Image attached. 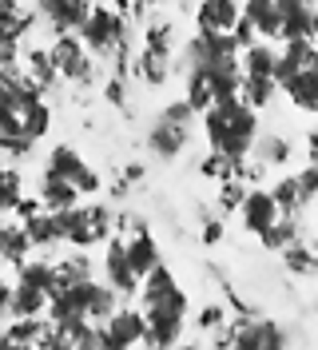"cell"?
<instances>
[{"label": "cell", "instance_id": "obj_1", "mask_svg": "<svg viewBox=\"0 0 318 350\" xmlns=\"http://www.w3.org/2000/svg\"><path fill=\"white\" fill-rule=\"evenodd\" d=\"M144 319H148V347H175L187 334V291L171 275V267H155L140 283Z\"/></svg>", "mask_w": 318, "mask_h": 350}, {"label": "cell", "instance_id": "obj_2", "mask_svg": "<svg viewBox=\"0 0 318 350\" xmlns=\"http://www.w3.org/2000/svg\"><path fill=\"white\" fill-rule=\"evenodd\" d=\"M259 108L247 104L243 96H231V100H215L211 108H203V135L211 144L215 155L223 159H247L254 152V139H259Z\"/></svg>", "mask_w": 318, "mask_h": 350}, {"label": "cell", "instance_id": "obj_3", "mask_svg": "<svg viewBox=\"0 0 318 350\" xmlns=\"http://www.w3.org/2000/svg\"><path fill=\"white\" fill-rule=\"evenodd\" d=\"M84 44L96 52V56H111L124 48V36H127V21L120 8H107V4H92L84 28H80Z\"/></svg>", "mask_w": 318, "mask_h": 350}, {"label": "cell", "instance_id": "obj_4", "mask_svg": "<svg viewBox=\"0 0 318 350\" xmlns=\"http://www.w3.org/2000/svg\"><path fill=\"white\" fill-rule=\"evenodd\" d=\"M48 56H52V64H56V76L72 80V84H88V80L96 76L92 48L84 44V36H72V32L56 36V40L48 44Z\"/></svg>", "mask_w": 318, "mask_h": 350}, {"label": "cell", "instance_id": "obj_5", "mask_svg": "<svg viewBox=\"0 0 318 350\" xmlns=\"http://www.w3.org/2000/svg\"><path fill=\"white\" fill-rule=\"evenodd\" d=\"M100 267H104V279L124 299H131V295H140V283H144V275L135 271V262H131V255H127V239H107L104 243V255H100Z\"/></svg>", "mask_w": 318, "mask_h": 350}, {"label": "cell", "instance_id": "obj_6", "mask_svg": "<svg viewBox=\"0 0 318 350\" xmlns=\"http://www.w3.org/2000/svg\"><path fill=\"white\" fill-rule=\"evenodd\" d=\"M48 172L64 175V179H72L76 187H80V196H96L100 187H104V179H100V172H92L88 167V159L76 148H68V144H60V148H52L48 152V163H44Z\"/></svg>", "mask_w": 318, "mask_h": 350}, {"label": "cell", "instance_id": "obj_7", "mask_svg": "<svg viewBox=\"0 0 318 350\" xmlns=\"http://www.w3.org/2000/svg\"><path fill=\"white\" fill-rule=\"evenodd\" d=\"M219 342H231L243 350H278L287 347V330L271 319H243L231 334H219Z\"/></svg>", "mask_w": 318, "mask_h": 350}, {"label": "cell", "instance_id": "obj_8", "mask_svg": "<svg viewBox=\"0 0 318 350\" xmlns=\"http://www.w3.org/2000/svg\"><path fill=\"white\" fill-rule=\"evenodd\" d=\"M104 330H107V347H111V350L148 347V319H144V306L135 310V306L120 303V306H116V314L104 323Z\"/></svg>", "mask_w": 318, "mask_h": 350}, {"label": "cell", "instance_id": "obj_9", "mask_svg": "<svg viewBox=\"0 0 318 350\" xmlns=\"http://www.w3.org/2000/svg\"><path fill=\"white\" fill-rule=\"evenodd\" d=\"M92 4L96 0H36V12L56 36H64V32H80L84 28Z\"/></svg>", "mask_w": 318, "mask_h": 350}, {"label": "cell", "instance_id": "obj_10", "mask_svg": "<svg viewBox=\"0 0 318 350\" xmlns=\"http://www.w3.org/2000/svg\"><path fill=\"white\" fill-rule=\"evenodd\" d=\"M239 219H243V227L251 231L254 239H259L271 223H278V219H282V207H278L275 191L247 187V196H243V203H239Z\"/></svg>", "mask_w": 318, "mask_h": 350}, {"label": "cell", "instance_id": "obj_11", "mask_svg": "<svg viewBox=\"0 0 318 350\" xmlns=\"http://www.w3.org/2000/svg\"><path fill=\"white\" fill-rule=\"evenodd\" d=\"M187 144H191V124H183V120L159 111V120H155L151 131H148V152L159 155V159H175Z\"/></svg>", "mask_w": 318, "mask_h": 350}, {"label": "cell", "instance_id": "obj_12", "mask_svg": "<svg viewBox=\"0 0 318 350\" xmlns=\"http://www.w3.org/2000/svg\"><path fill=\"white\" fill-rule=\"evenodd\" d=\"M243 21V0H199L195 32H235Z\"/></svg>", "mask_w": 318, "mask_h": 350}, {"label": "cell", "instance_id": "obj_13", "mask_svg": "<svg viewBox=\"0 0 318 350\" xmlns=\"http://www.w3.org/2000/svg\"><path fill=\"white\" fill-rule=\"evenodd\" d=\"M282 92H287V100L298 111H318V48H315V56H310V64H302L282 84Z\"/></svg>", "mask_w": 318, "mask_h": 350}, {"label": "cell", "instance_id": "obj_14", "mask_svg": "<svg viewBox=\"0 0 318 350\" xmlns=\"http://www.w3.org/2000/svg\"><path fill=\"white\" fill-rule=\"evenodd\" d=\"M36 199H40L44 211H64V207H76V203H80V187H76L72 179H64V175H56V172L44 167L40 187H36Z\"/></svg>", "mask_w": 318, "mask_h": 350}, {"label": "cell", "instance_id": "obj_15", "mask_svg": "<svg viewBox=\"0 0 318 350\" xmlns=\"http://www.w3.org/2000/svg\"><path fill=\"white\" fill-rule=\"evenodd\" d=\"M243 16L254 24L263 40H282V21H278V0H243Z\"/></svg>", "mask_w": 318, "mask_h": 350}, {"label": "cell", "instance_id": "obj_16", "mask_svg": "<svg viewBox=\"0 0 318 350\" xmlns=\"http://www.w3.org/2000/svg\"><path fill=\"white\" fill-rule=\"evenodd\" d=\"M48 299H52V291H40V286L32 283H12V319H40L48 314Z\"/></svg>", "mask_w": 318, "mask_h": 350}, {"label": "cell", "instance_id": "obj_17", "mask_svg": "<svg viewBox=\"0 0 318 350\" xmlns=\"http://www.w3.org/2000/svg\"><path fill=\"white\" fill-rule=\"evenodd\" d=\"M127 239V255H131V262H135V271H140V275H148V271H155V267H159V243H155V235H151V231H144V227H140V231H131V235H124Z\"/></svg>", "mask_w": 318, "mask_h": 350}, {"label": "cell", "instance_id": "obj_18", "mask_svg": "<svg viewBox=\"0 0 318 350\" xmlns=\"http://www.w3.org/2000/svg\"><path fill=\"white\" fill-rule=\"evenodd\" d=\"M291 155H295V148H291L287 135H278V131H259V139H254V159H259L263 167H282Z\"/></svg>", "mask_w": 318, "mask_h": 350}, {"label": "cell", "instance_id": "obj_19", "mask_svg": "<svg viewBox=\"0 0 318 350\" xmlns=\"http://www.w3.org/2000/svg\"><path fill=\"white\" fill-rule=\"evenodd\" d=\"M278 48L271 40H254L251 48H243V76H275Z\"/></svg>", "mask_w": 318, "mask_h": 350}, {"label": "cell", "instance_id": "obj_20", "mask_svg": "<svg viewBox=\"0 0 318 350\" xmlns=\"http://www.w3.org/2000/svg\"><path fill=\"white\" fill-rule=\"evenodd\" d=\"M275 199H278V207H282V215H298L306 203H310V196L302 191V179L298 175H282V179H275Z\"/></svg>", "mask_w": 318, "mask_h": 350}, {"label": "cell", "instance_id": "obj_21", "mask_svg": "<svg viewBox=\"0 0 318 350\" xmlns=\"http://www.w3.org/2000/svg\"><path fill=\"white\" fill-rule=\"evenodd\" d=\"M259 243H263L267 251H278V255H282L291 243H298V215H282L278 223H271V227L259 235Z\"/></svg>", "mask_w": 318, "mask_h": 350}, {"label": "cell", "instance_id": "obj_22", "mask_svg": "<svg viewBox=\"0 0 318 350\" xmlns=\"http://www.w3.org/2000/svg\"><path fill=\"white\" fill-rule=\"evenodd\" d=\"M278 92H282V88H278L275 76H243V100H247V104H254L259 111L267 108Z\"/></svg>", "mask_w": 318, "mask_h": 350}, {"label": "cell", "instance_id": "obj_23", "mask_svg": "<svg viewBox=\"0 0 318 350\" xmlns=\"http://www.w3.org/2000/svg\"><path fill=\"white\" fill-rule=\"evenodd\" d=\"M21 179L12 167H4L0 163V211H16V203H21Z\"/></svg>", "mask_w": 318, "mask_h": 350}, {"label": "cell", "instance_id": "obj_24", "mask_svg": "<svg viewBox=\"0 0 318 350\" xmlns=\"http://www.w3.org/2000/svg\"><path fill=\"white\" fill-rule=\"evenodd\" d=\"M282 259H287V267H291L295 275H310V271L318 267V255H315V247L306 251L302 243H291V247L282 251Z\"/></svg>", "mask_w": 318, "mask_h": 350}, {"label": "cell", "instance_id": "obj_25", "mask_svg": "<svg viewBox=\"0 0 318 350\" xmlns=\"http://www.w3.org/2000/svg\"><path fill=\"white\" fill-rule=\"evenodd\" d=\"M223 323H227V306L211 303V306H203V310H199V327H203V330H215V327H223Z\"/></svg>", "mask_w": 318, "mask_h": 350}, {"label": "cell", "instance_id": "obj_26", "mask_svg": "<svg viewBox=\"0 0 318 350\" xmlns=\"http://www.w3.org/2000/svg\"><path fill=\"white\" fill-rule=\"evenodd\" d=\"M298 179H302V191L310 196V203H318V159H310V163L298 172Z\"/></svg>", "mask_w": 318, "mask_h": 350}, {"label": "cell", "instance_id": "obj_27", "mask_svg": "<svg viewBox=\"0 0 318 350\" xmlns=\"http://www.w3.org/2000/svg\"><path fill=\"white\" fill-rule=\"evenodd\" d=\"M0 319H12V283H0Z\"/></svg>", "mask_w": 318, "mask_h": 350}, {"label": "cell", "instance_id": "obj_28", "mask_svg": "<svg viewBox=\"0 0 318 350\" xmlns=\"http://www.w3.org/2000/svg\"><path fill=\"white\" fill-rule=\"evenodd\" d=\"M223 239V223L219 219H207V227H203V243H219Z\"/></svg>", "mask_w": 318, "mask_h": 350}, {"label": "cell", "instance_id": "obj_29", "mask_svg": "<svg viewBox=\"0 0 318 350\" xmlns=\"http://www.w3.org/2000/svg\"><path fill=\"white\" fill-rule=\"evenodd\" d=\"M135 4H140V0H116V8H120V12H127V8H135Z\"/></svg>", "mask_w": 318, "mask_h": 350}, {"label": "cell", "instance_id": "obj_30", "mask_svg": "<svg viewBox=\"0 0 318 350\" xmlns=\"http://www.w3.org/2000/svg\"><path fill=\"white\" fill-rule=\"evenodd\" d=\"M144 4H168V0H144Z\"/></svg>", "mask_w": 318, "mask_h": 350}, {"label": "cell", "instance_id": "obj_31", "mask_svg": "<svg viewBox=\"0 0 318 350\" xmlns=\"http://www.w3.org/2000/svg\"><path fill=\"white\" fill-rule=\"evenodd\" d=\"M315 255H318V231H315Z\"/></svg>", "mask_w": 318, "mask_h": 350}]
</instances>
